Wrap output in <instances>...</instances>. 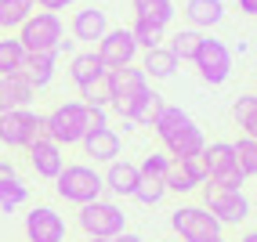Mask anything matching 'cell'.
<instances>
[{
	"instance_id": "5bb4252c",
	"label": "cell",
	"mask_w": 257,
	"mask_h": 242,
	"mask_svg": "<svg viewBox=\"0 0 257 242\" xmlns=\"http://www.w3.org/2000/svg\"><path fill=\"white\" fill-rule=\"evenodd\" d=\"M69 33H73V40L98 44V40L109 33V15H105V8H98V4L80 8V11L73 15V22H69Z\"/></svg>"
},
{
	"instance_id": "8fae6325",
	"label": "cell",
	"mask_w": 257,
	"mask_h": 242,
	"mask_svg": "<svg viewBox=\"0 0 257 242\" xmlns=\"http://www.w3.org/2000/svg\"><path fill=\"white\" fill-rule=\"evenodd\" d=\"M98 58L101 65H105V73H112V69H123V65H134V58H138V44H134L131 29H109L105 37L98 40Z\"/></svg>"
},
{
	"instance_id": "1f68e13d",
	"label": "cell",
	"mask_w": 257,
	"mask_h": 242,
	"mask_svg": "<svg viewBox=\"0 0 257 242\" xmlns=\"http://www.w3.org/2000/svg\"><path fill=\"white\" fill-rule=\"evenodd\" d=\"M232 148H235V163L243 170V177H257V141L243 134L239 141H232Z\"/></svg>"
},
{
	"instance_id": "603a6c76",
	"label": "cell",
	"mask_w": 257,
	"mask_h": 242,
	"mask_svg": "<svg viewBox=\"0 0 257 242\" xmlns=\"http://www.w3.org/2000/svg\"><path fill=\"white\" fill-rule=\"evenodd\" d=\"M142 73L149 80H170V76L178 73V58L170 55L167 47H152V51L142 55Z\"/></svg>"
},
{
	"instance_id": "d590c367",
	"label": "cell",
	"mask_w": 257,
	"mask_h": 242,
	"mask_svg": "<svg viewBox=\"0 0 257 242\" xmlns=\"http://www.w3.org/2000/svg\"><path fill=\"white\" fill-rule=\"evenodd\" d=\"M185 170H188V177H192L196 184H207L210 181V170H207V159H203V152L199 155H185Z\"/></svg>"
},
{
	"instance_id": "3957f363",
	"label": "cell",
	"mask_w": 257,
	"mask_h": 242,
	"mask_svg": "<svg viewBox=\"0 0 257 242\" xmlns=\"http://www.w3.org/2000/svg\"><path fill=\"white\" fill-rule=\"evenodd\" d=\"M55 192H58V199L73 202V206H87V202L101 199L105 181H101V174L87 163H65L62 174L55 177Z\"/></svg>"
},
{
	"instance_id": "b9f144b4",
	"label": "cell",
	"mask_w": 257,
	"mask_h": 242,
	"mask_svg": "<svg viewBox=\"0 0 257 242\" xmlns=\"http://www.w3.org/2000/svg\"><path fill=\"white\" fill-rule=\"evenodd\" d=\"M87 242H112V238H87Z\"/></svg>"
},
{
	"instance_id": "6da1fadb",
	"label": "cell",
	"mask_w": 257,
	"mask_h": 242,
	"mask_svg": "<svg viewBox=\"0 0 257 242\" xmlns=\"http://www.w3.org/2000/svg\"><path fill=\"white\" fill-rule=\"evenodd\" d=\"M152 130H156L160 145H163V152L170 155V159L199 155L203 148H207V137H203L199 123H196V119L188 116L185 109H178V105H163V112L156 116Z\"/></svg>"
},
{
	"instance_id": "d4e9b609",
	"label": "cell",
	"mask_w": 257,
	"mask_h": 242,
	"mask_svg": "<svg viewBox=\"0 0 257 242\" xmlns=\"http://www.w3.org/2000/svg\"><path fill=\"white\" fill-rule=\"evenodd\" d=\"M131 4H134V11H138V19H142V22L163 26V29L174 22V15H178L174 0H131Z\"/></svg>"
},
{
	"instance_id": "e0dca14e",
	"label": "cell",
	"mask_w": 257,
	"mask_h": 242,
	"mask_svg": "<svg viewBox=\"0 0 257 242\" xmlns=\"http://www.w3.org/2000/svg\"><path fill=\"white\" fill-rule=\"evenodd\" d=\"M26 202H29V184L19 177V170H15L11 159H0V210L15 213Z\"/></svg>"
},
{
	"instance_id": "83f0119b",
	"label": "cell",
	"mask_w": 257,
	"mask_h": 242,
	"mask_svg": "<svg viewBox=\"0 0 257 242\" xmlns=\"http://www.w3.org/2000/svg\"><path fill=\"white\" fill-rule=\"evenodd\" d=\"M37 11V0H0V29H19Z\"/></svg>"
},
{
	"instance_id": "30bf717a",
	"label": "cell",
	"mask_w": 257,
	"mask_h": 242,
	"mask_svg": "<svg viewBox=\"0 0 257 242\" xmlns=\"http://www.w3.org/2000/svg\"><path fill=\"white\" fill-rule=\"evenodd\" d=\"M203 159H207V170H210V184L217 188H243V170L235 163V148L232 141H214L203 148Z\"/></svg>"
},
{
	"instance_id": "5b68a950",
	"label": "cell",
	"mask_w": 257,
	"mask_h": 242,
	"mask_svg": "<svg viewBox=\"0 0 257 242\" xmlns=\"http://www.w3.org/2000/svg\"><path fill=\"white\" fill-rule=\"evenodd\" d=\"M62 37H65V26H62V15H55V11H33L29 19L19 26V40L26 47V55L58 51Z\"/></svg>"
},
{
	"instance_id": "4fadbf2b",
	"label": "cell",
	"mask_w": 257,
	"mask_h": 242,
	"mask_svg": "<svg viewBox=\"0 0 257 242\" xmlns=\"http://www.w3.org/2000/svg\"><path fill=\"white\" fill-rule=\"evenodd\" d=\"M105 76H109V91H112V109L116 112L123 109L134 94H142L149 87V76L142 73V65H123V69H112Z\"/></svg>"
},
{
	"instance_id": "9a60e30c",
	"label": "cell",
	"mask_w": 257,
	"mask_h": 242,
	"mask_svg": "<svg viewBox=\"0 0 257 242\" xmlns=\"http://www.w3.org/2000/svg\"><path fill=\"white\" fill-rule=\"evenodd\" d=\"M29 166L37 170V177H44V181H55L58 174H62V166H65V155H62V148L51 141V137H37L29 148Z\"/></svg>"
},
{
	"instance_id": "bcb514c9",
	"label": "cell",
	"mask_w": 257,
	"mask_h": 242,
	"mask_svg": "<svg viewBox=\"0 0 257 242\" xmlns=\"http://www.w3.org/2000/svg\"><path fill=\"white\" fill-rule=\"evenodd\" d=\"M156 242H170V238H156Z\"/></svg>"
},
{
	"instance_id": "836d02e7",
	"label": "cell",
	"mask_w": 257,
	"mask_h": 242,
	"mask_svg": "<svg viewBox=\"0 0 257 242\" xmlns=\"http://www.w3.org/2000/svg\"><path fill=\"white\" fill-rule=\"evenodd\" d=\"M134 202H142V206H160L167 199V184L163 181H152V177H138V188H134Z\"/></svg>"
},
{
	"instance_id": "d6a6232c",
	"label": "cell",
	"mask_w": 257,
	"mask_h": 242,
	"mask_svg": "<svg viewBox=\"0 0 257 242\" xmlns=\"http://www.w3.org/2000/svg\"><path fill=\"white\" fill-rule=\"evenodd\" d=\"M167 192H178V195H188V192H196V181L188 177V170H185V163L181 159H170V170H167Z\"/></svg>"
},
{
	"instance_id": "277c9868",
	"label": "cell",
	"mask_w": 257,
	"mask_h": 242,
	"mask_svg": "<svg viewBox=\"0 0 257 242\" xmlns=\"http://www.w3.org/2000/svg\"><path fill=\"white\" fill-rule=\"evenodd\" d=\"M76 224L83 228L87 238H116V235L127 231V213L109 199H94L87 206H80Z\"/></svg>"
},
{
	"instance_id": "7c38bea8",
	"label": "cell",
	"mask_w": 257,
	"mask_h": 242,
	"mask_svg": "<svg viewBox=\"0 0 257 242\" xmlns=\"http://www.w3.org/2000/svg\"><path fill=\"white\" fill-rule=\"evenodd\" d=\"M69 224L55 206H33L26 213V238L29 242H65Z\"/></svg>"
},
{
	"instance_id": "7bdbcfd3",
	"label": "cell",
	"mask_w": 257,
	"mask_h": 242,
	"mask_svg": "<svg viewBox=\"0 0 257 242\" xmlns=\"http://www.w3.org/2000/svg\"><path fill=\"white\" fill-rule=\"evenodd\" d=\"M210 242H228V238H221V235H217V238H210Z\"/></svg>"
},
{
	"instance_id": "8d00e7d4",
	"label": "cell",
	"mask_w": 257,
	"mask_h": 242,
	"mask_svg": "<svg viewBox=\"0 0 257 242\" xmlns=\"http://www.w3.org/2000/svg\"><path fill=\"white\" fill-rule=\"evenodd\" d=\"M69 4H73V0H37V8H40V11H55V15L65 11Z\"/></svg>"
},
{
	"instance_id": "52a82bcc",
	"label": "cell",
	"mask_w": 257,
	"mask_h": 242,
	"mask_svg": "<svg viewBox=\"0 0 257 242\" xmlns=\"http://www.w3.org/2000/svg\"><path fill=\"white\" fill-rule=\"evenodd\" d=\"M37 137H44V116L33 109H15L0 116V145L4 148H29Z\"/></svg>"
},
{
	"instance_id": "ac0fdd59",
	"label": "cell",
	"mask_w": 257,
	"mask_h": 242,
	"mask_svg": "<svg viewBox=\"0 0 257 242\" xmlns=\"http://www.w3.org/2000/svg\"><path fill=\"white\" fill-rule=\"evenodd\" d=\"M138 163L131 159H112L105 163V174H101V181H105V192H112L116 199H131L134 188H138Z\"/></svg>"
},
{
	"instance_id": "4316f807",
	"label": "cell",
	"mask_w": 257,
	"mask_h": 242,
	"mask_svg": "<svg viewBox=\"0 0 257 242\" xmlns=\"http://www.w3.org/2000/svg\"><path fill=\"white\" fill-rule=\"evenodd\" d=\"M26 62V47L19 37H4L0 40V76H19V69Z\"/></svg>"
},
{
	"instance_id": "f546056e",
	"label": "cell",
	"mask_w": 257,
	"mask_h": 242,
	"mask_svg": "<svg viewBox=\"0 0 257 242\" xmlns=\"http://www.w3.org/2000/svg\"><path fill=\"white\" fill-rule=\"evenodd\" d=\"M232 116H235V123L243 127V134L257 141V98H253V94H243V98L232 105Z\"/></svg>"
},
{
	"instance_id": "f6af8a7d",
	"label": "cell",
	"mask_w": 257,
	"mask_h": 242,
	"mask_svg": "<svg viewBox=\"0 0 257 242\" xmlns=\"http://www.w3.org/2000/svg\"><path fill=\"white\" fill-rule=\"evenodd\" d=\"M253 210H257V195H253Z\"/></svg>"
},
{
	"instance_id": "4dcf8cb0",
	"label": "cell",
	"mask_w": 257,
	"mask_h": 242,
	"mask_svg": "<svg viewBox=\"0 0 257 242\" xmlns=\"http://www.w3.org/2000/svg\"><path fill=\"white\" fill-rule=\"evenodd\" d=\"M131 37H134V44H138V51H152V47H163V40H167V29L163 26H152V22H134L131 26Z\"/></svg>"
},
{
	"instance_id": "60d3db41",
	"label": "cell",
	"mask_w": 257,
	"mask_h": 242,
	"mask_svg": "<svg viewBox=\"0 0 257 242\" xmlns=\"http://www.w3.org/2000/svg\"><path fill=\"white\" fill-rule=\"evenodd\" d=\"M239 242H257V231H246V235L239 238Z\"/></svg>"
},
{
	"instance_id": "7a4b0ae2",
	"label": "cell",
	"mask_w": 257,
	"mask_h": 242,
	"mask_svg": "<svg viewBox=\"0 0 257 242\" xmlns=\"http://www.w3.org/2000/svg\"><path fill=\"white\" fill-rule=\"evenodd\" d=\"M87 105L83 101H62L44 116V137H51L58 148L80 145L87 137Z\"/></svg>"
},
{
	"instance_id": "484cf974",
	"label": "cell",
	"mask_w": 257,
	"mask_h": 242,
	"mask_svg": "<svg viewBox=\"0 0 257 242\" xmlns=\"http://www.w3.org/2000/svg\"><path fill=\"white\" fill-rule=\"evenodd\" d=\"M199 44H203V33H199V29H178L174 37H170L167 51H170L178 62H192L196 51H199Z\"/></svg>"
},
{
	"instance_id": "ba28073f",
	"label": "cell",
	"mask_w": 257,
	"mask_h": 242,
	"mask_svg": "<svg viewBox=\"0 0 257 242\" xmlns=\"http://www.w3.org/2000/svg\"><path fill=\"white\" fill-rule=\"evenodd\" d=\"M170 228L181 235V242H210L221 235V224L207 206H178L170 213Z\"/></svg>"
},
{
	"instance_id": "f1b7e54d",
	"label": "cell",
	"mask_w": 257,
	"mask_h": 242,
	"mask_svg": "<svg viewBox=\"0 0 257 242\" xmlns=\"http://www.w3.org/2000/svg\"><path fill=\"white\" fill-rule=\"evenodd\" d=\"M80 91V101L87 109H109L112 105V91H109V76H98V80H91V83H83V87H76Z\"/></svg>"
},
{
	"instance_id": "7402d4cb",
	"label": "cell",
	"mask_w": 257,
	"mask_h": 242,
	"mask_svg": "<svg viewBox=\"0 0 257 242\" xmlns=\"http://www.w3.org/2000/svg\"><path fill=\"white\" fill-rule=\"evenodd\" d=\"M33 98H37V91L22 76H0V116L15 109H29Z\"/></svg>"
},
{
	"instance_id": "e575fe53",
	"label": "cell",
	"mask_w": 257,
	"mask_h": 242,
	"mask_svg": "<svg viewBox=\"0 0 257 242\" xmlns=\"http://www.w3.org/2000/svg\"><path fill=\"white\" fill-rule=\"evenodd\" d=\"M167 170H170V155L167 152H152L138 163V174L142 177H152V181H167Z\"/></svg>"
},
{
	"instance_id": "44dd1931",
	"label": "cell",
	"mask_w": 257,
	"mask_h": 242,
	"mask_svg": "<svg viewBox=\"0 0 257 242\" xmlns=\"http://www.w3.org/2000/svg\"><path fill=\"white\" fill-rule=\"evenodd\" d=\"M185 19H188V29H214L225 22V0H185Z\"/></svg>"
},
{
	"instance_id": "d6986e66",
	"label": "cell",
	"mask_w": 257,
	"mask_h": 242,
	"mask_svg": "<svg viewBox=\"0 0 257 242\" xmlns=\"http://www.w3.org/2000/svg\"><path fill=\"white\" fill-rule=\"evenodd\" d=\"M55 65H58V51H37V55H26L19 76L29 83L33 91H44L51 80H55Z\"/></svg>"
},
{
	"instance_id": "8992f818",
	"label": "cell",
	"mask_w": 257,
	"mask_h": 242,
	"mask_svg": "<svg viewBox=\"0 0 257 242\" xmlns=\"http://www.w3.org/2000/svg\"><path fill=\"white\" fill-rule=\"evenodd\" d=\"M203 206L217 217L221 228H239L250 217V199L243 195V188H217L203 184Z\"/></svg>"
},
{
	"instance_id": "c3c4849f",
	"label": "cell",
	"mask_w": 257,
	"mask_h": 242,
	"mask_svg": "<svg viewBox=\"0 0 257 242\" xmlns=\"http://www.w3.org/2000/svg\"><path fill=\"white\" fill-rule=\"evenodd\" d=\"M73 4H76V0H73Z\"/></svg>"
},
{
	"instance_id": "ab89813d",
	"label": "cell",
	"mask_w": 257,
	"mask_h": 242,
	"mask_svg": "<svg viewBox=\"0 0 257 242\" xmlns=\"http://www.w3.org/2000/svg\"><path fill=\"white\" fill-rule=\"evenodd\" d=\"M112 242H145L142 235H134V231H123V235H116Z\"/></svg>"
},
{
	"instance_id": "7dc6e473",
	"label": "cell",
	"mask_w": 257,
	"mask_h": 242,
	"mask_svg": "<svg viewBox=\"0 0 257 242\" xmlns=\"http://www.w3.org/2000/svg\"><path fill=\"white\" fill-rule=\"evenodd\" d=\"M0 152H4V145H0Z\"/></svg>"
},
{
	"instance_id": "2e32d148",
	"label": "cell",
	"mask_w": 257,
	"mask_h": 242,
	"mask_svg": "<svg viewBox=\"0 0 257 242\" xmlns=\"http://www.w3.org/2000/svg\"><path fill=\"white\" fill-rule=\"evenodd\" d=\"M163 105H167V101H163V94H156L152 87H145L142 94H134V98L127 101V105L116 112V116L131 119L134 127H152V123H156V116L163 112Z\"/></svg>"
},
{
	"instance_id": "ee69618b",
	"label": "cell",
	"mask_w": 257,
	"mask_h": 242,
	"mask_svg": "<svg viewBox=\"0 0 257 242\" xmlns=\"http://www.w3.org/2000/svg\"><path fill=\"white\" fill-rule=\"evenodd\" d=\"M253 98H257V80H253Z\"/></svg>"
},
{
	"instance_id": "9c48e42d",
	"label": "cell",
	"mask_w": 257,
	"mask_h": 242,
	"mask_svg": "<svg viewBox=\"0 0 257 242\" xmlns=\"http://www.w3.org/2000/svg\"><path fill=\"white\" fill-rule=\"evenodd\" d=\"M192 62L199 69V80L210 83V87H221V83L232 76V51L221 40H214V37H203V44H199Z\"/></svg>"
},
{
	"instance_id": "ffe728a7",
	"label": "cell",
	"mask_w": 257,
	"mask_h": 242,
	"mask_svg": "<svg viewBox=\"0 0 257 242\" xmlns=\"http://www.w3.org/2000/svg\"><path fill=\"white\" fill-rule=\"evenodd\" d=\"M83 155H91L94 163H112L119 159V134L112 127H94L87 130V137H83Z\"/></svg>"
},
{
	"instance_id": "cb8c5ba5",
	"label": "cell",
	"mask_w": 257,
	"mask_h": 242,
	"mask_svg": "<svg viewBox=\"0 0 257 242\" xmlns=\"http://www.w3.org/2000/svg\"><path fill=\"white\" fill-rule=\"evenodd\" d=\"M98 76H105V65H101L98 51H80V55H73L69 62V80L76 83V87H83V83H91Z\"/></svg>"
},
{
	"instance_id": "74e56055",
	"label": "cell",
	"mask_w": 257,
	"mask_h": 242,
	"mask_svg": "<svg viewBox=\"0 0 257 242\" xmlns=\"http://www.w3.org/2000/svg\"><path fill=\"white\" fill-rule=\"evenodd\" d=\"M87 127L94 130V127H109L105 123V109H87Z\"/></svg>"
},
{
	"instance_id": "f35d334b",
	"label": "cell",
	"mask_w": 257,
	"mask_h": 242,
	"mask_svg": "<svg viewBox=\"0 0 257 242\" xmlns=\"http://www.w3.org/2000/svg\"><path fill=\"white\" fill-rule=\"evenodd\" d=\"M239 11L250 15V19H257V0H239Z\"/></svg>"
}]
</instances>
